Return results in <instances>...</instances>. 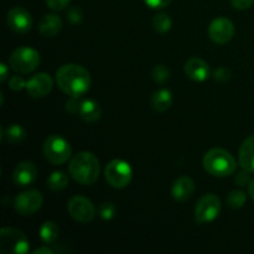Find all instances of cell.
I'll return each mask as SVG.
<instances>
[{
    "mask_svg": "<svg viewBox=\"0 0 254 254\" xmlns=\"http://www.w3.org/2000/svg\"><path fill=\"white\" fill-rule=\"evenodd\" d=\"M56 82L67 96L79 98L91 88V74L84 67L76 64H67L60 67L56 72Z\"/></svg>",
    "mask_w": 254,
    "mask_h": 254,
    "instance_id": "6da1fadb",
    "label": "cell"
},
{
    "mask_svg": "<svg viewBox=\"0 0 254 254\" xmlns=\"http://www.w3.org/2000/svg\"><path fill=\"white\" fill-rule=\"evenodd\" d=\"M72 179L82 185H92L97 181L99 175V161L93 153L81 151L72 156L68 166Z\"/></svg>",
    "mask_w": 254,
    "mask_h": 254,
    "instance_id": "7a4b0ae2",
    "label": "cell"
},
{
    "mask_svg": "<svg viewBox=\"0 0 254 254\" xmlns=\"http://www.w3.org/2000/svg\"><path fill=\"white\" fill-rule=\"evenodd\" d=\"M203 168L216 178L232 175L237 169V161L231 153L221 148L210 149L203 156Z\"/></svg>",
    "mask_w": 254,
    "mask_h": 254,
    "instance_id": "3957f363",
    "label": "cell"
},
{
    "mask_svg": "<svg viewBox=\"0 0 254 254\" xmlns=\"http://www.w3.org/2000/svg\"><path fill=\"white\" fill-rule=\"evenodd\" d=\"M44 155L54 165H62L69 160L72 148L62 135H50L44 144Z\"/></svg>",
    "mask_w": 254,
    "mask_h": 254,
    "instance_id": "277c9868",
    "label": "cell"
},
{
    "mask_svg": "<svg viewBox=\"0 0 254 254\" xmlns=\"http://www.w3.org/2000/svg\"><path fill=\"white\" fill-rule=\"evenodd\" d=\"M30 243L24 232L11 227H4L0 231V252L25 254L29 252Z\"/></svg>",
    "mask_w": 254,
    "mask_h": 254,
    "instance_id": "5b68a950",
    "label": "cell"
},
{
    "mask_svg": "<svg viewBox=\"0 0 254 254\" xmlns=\"http://www.w3.org/2000/svg\"><path fill=\"white\" fill-rule=\"evenodd\" d=\"M9 64L11 69H14L17 73H30V72L35 71L40 64V55L32 47H19L11 54Z\"/></svg>",
    "mask_w": 254,
    "mask_h": 254,
    "instance_id": "8992f818",
    "label": "cell"
},
{
    "mask_svg": "<svg viewBox=\"0 0 254 254\" xmlns=\"http://www.w3.org/2000/svg\"><path fill=\"white\" fill-rule=\"evenodd\" d=\"M106 180L112 188L124 189L130 184L133 170L127 161L122 159H114L109 161L104 170Z\"/></svg>",
    "mask_w": 254,
    "mask_h": 254,
    "instance_id": "52a82bcc",
    "label": "cell"
},
{
    "mask_svg": "<svg viewBox=\"0 0 254 254\" xmlns=\"http://www.w3.org/2000/svg\"><path fill=\"white\" fill-rule=\"evenodd\" d=\"M221 212V201L213 193H206L198 200L195 208L196 222L203 225L210 223L218 217Z\"/></svg>",
    "mask_w": 254,
    "mask_h": 254,
    "instance_id": "ba28073f",
    "label": "cell"
},
{
    "mask_svg": "<svg viewBox=\"0 0 254 254\" xmlns=\"http://www.w3.org/2000/svg\"><path fill=\"white\" fill-rule=\"evenodd\" d=\"M44 203L42 193L37 190H27L15 197V210L21 216H30L39 211Z\"/></svg>",
    "mask_w": 254,
    "mask_h": 254,
    "instance_id": "9c48e42d",
    "label": "cell"
},
{
    "mask_svg": "<svg viewBox=\"0 0 254 254\" xmlns=\"http://www.w3.org/2000/svg\"><path fill=\"white\" fill-rule=\"evenodd\" d=\"M68 212L72 218L81 223L91 222L96 215V210L89 198L84 196H73L68 201Z\"/></svg>",
    "mask_w": 254,
    "mask_h": 254,
    "instance_id": "30bf717a",
    "label": "cell"
},
{
    "mask_svg": "<svg viewBox=\"0 0 254 254\" xmlns=\"http://www.w3.org/2000/svg\"><path fill=\"white\" fill-rule=\"evenodd\" d=\"M208 35L215 44L225 45L232 40L235 35V25L227 17H216L208 26Z\"/></svg>",
    "mask_w": 254,
    "mask_h": 254,
    "instance_id": "8fae6325",
    "label": "cell"
},
{
    "mask_svg": "<svg viewBox=\"0 0 254 254\" xmlns=\"http://www.w3.org/2000/svg\"><path fill=\"white\" fill-rule=\"evenodd\" d=\"M6 22L12 31L17 34H26L32 26V19L30 12L21 6H15L9 10Z\"/></svg>",
    "mask_w": 254,
    "mask_h": 254,
    "instance_id": "7c38bea8",
    "label": "cell"
},
{
    "mask_svg": "<svg viewBox=\"0 0 254 254\" xmlns=\"http://www.w3.org/2000/svg\"><path fill=\"white\" fill-rule=\"evenodd\" d=\"M52 86L54 81L51 76L45 72H40L27 81L26 91L32 98H42L52 91Z\"/></svg>",
    "mask_w": 254,
    "mask_h": 254,
    "instance_id": "4fadbf2b",
    "label": "cell"
},
{
    "mask_svg": "<svg viewBox=\"0 0 254 254\" xmlns=\"http://www.w3.org/2000/svg\"><path fill=\"white\" fill-rule=\"evenodd\" d=\"M37 178V169L30 161H21L16 165L14 173H12V180L16 186L25 188L29 186L36 180Z\"/></svg>",
    "mask_w": 254,
    "mask_h": 254,
    "instance_id": "5bb4252c",
    "label": "cell"
},
{
    "mask_svg": "<svg viewBox=\"0 0 254 254\" xmlns=\"http://www.w3.org/2000/svg\"><path fill=\"white\" fill-rule=\"evenodd\" d=\"M193 191H195V183L189 176H181L171 186V195L179 202H185L191 198Z\"/></svg>",
    "mask_w": 254,
    "mask_h": 254,
    "instance_id": "9a60e30c",
    "label": "cell"
},
{
    "mask_svg": "<svg viewBox=\"0 0 254 254\" xmlns=\"http://www.w3.org/2000/svg\"><path fill=\"white\" fill-rule=\"evenodd\" d=\"M185 72L193 81L203 82L210 76V67L206 61L193 57L185 64Z\"/></svg>",
    "mask_w": 254,
    "mask_h": 254,
    "instance_id": "2e32d148",
    "label": "cell"
},
{
    "mask_svg": "<svg viewBox=\"0 0 254 254\" xmlns=\"http://www.w3.org/2000/svg\"><path fill=\"white\" fill-rule=\"evenodd\" d=\"M240 165L242 169L254 174V135L246 139L240 148Z\"/></svg>",
    "mask_w": 254,
    "mask_h": 254,
    "instance_id": "e0dca14e",
    "label": "cell"
},
{
    "mask_svg": "<svg viewBox=\"0 0 254 254\" xmlns=\"http://www.w3.org/2000/svg\"><path fill=\"white\" fill-rule=\"evenodd\" d=\"M62 20L56 14H46L39 22V31L45 37H54L61 31Z\"/></svg>",
    "mask_w": 254,
    "mask_h": 254,
    "instance_id": "ac0fdd59",
    "label": "cell"
},
{
    "mask_svg": "<svg viewBox=\"0 0 254 254\" xmlns=\"http://www.w3.org/2000/svg\"><path fill=\"white\" fill-rule=\"evenodd\" d=\"M78 114L83 121L93 123V122H97L101 118V106L96 101H93V99H84V101H81Z\"/></svg>",
    "mask_w": 254,
    "mask_h": 254,
    "instance_id": "d6986e66",
    "label": "cell"
},
{
    "mask_svg": "<svg viewBox=\"0 0 254 254\" xmlns=\"http://www.w3.org/2000/svg\"><path fill=\"white\" fill-rule=\"evenodd\" d=\"M173 104V93L169 89H159L151 97V106L156 112H166Z\"/></svg>",
    "mask_w": 254,
    "mask_h": 254,
    "instance_id": "ffe728a7",
    "label": "cell"
},
{
    "mask_svg": "<svg viewBox=\"0 0 254 254\" xmlns=\"http://www.w3.org/2000/svg\"><path fill=\"white\" fill-rule=\"evenodd\" d=\"M2 136H4V139L7 143L16 145V144L25 140V138H26V130L20 124H10V126H7L4 129Z\"/></svg>",
    "mask_w": 254,
    "mask_h": 254,
    "instance_id": "44dd1931",
    "label": "cell"
},
{
    "mask_svg": "<svg viewBox=\"0 0 254 254\" xmlns=\"http://www.w3.org/2000/svg\"><path fill=\"white\" fill-rule=\"evenodd\" d=\"M59 226L52 221H46L40 227V237H41L42 242L46 243V245L54 243L59 237Z\"/></svg>",
    "mask_w": 254,
    "mask_h": 254,
    "instance_id": "7402d4cb",
    "label": "cell"
},
{
    "mask_svg": "<svg viewBox=\"0 0 254 254\" xmlns=\"http://www.w3.org/2000/svg\"><path fill=\"white\" fill-rule=\"evenodd\" d=\"M68 185V176L64 171H54L47 178V186L52 191H62Z\"/></svg>",
    "mask_w": 254,
    "mask_h": 254,
    "instance_id": "603a6c76",
    "label": "cell"
},
{
    "mask_svg": "<svg viewBox=\"0 0 254 254\" xmlns=\"http://www.w3.org/2000/svg\"><path fill=\"white\" fill-rule=\"evenodd\" d=\"M171 25H173V21H171L170 16L168 14H165V12H159V14H156L154 16L153 26L160 34L168 32L171 29Z\"/></svg>",
    "mask_w": 254,
    "mask_h": 254,
    "instance_id": "cb8c5ba5",
    "label": "cell"
},
{
    "mask_svg": "<svg viewBox=\"0 0 254 254\" xmlns=\"http://www.w3.org/2000/svg\"><path fill=\"white\" fill-rule=\"evenodd\" d=\"M246 201H247V196H246V193L241 190L231 191L227 196V205L230 206L231 208L243 207Z\"/></svg>",
    "mask_w": 254,
    "mask_h": 254,
    "instance_id": "d4e9b609",
    "label": "cell"
},
{
    "mask_svg": "<svg viewBox=\"0 0 254 254\" xmlns=\"http://www.w3.org/2000/svg\"><path fill=\"white\" fill-rule=\"evenodd\" d=\"M151 74H153V79L156 83H165L170 77V71L165 64H156Z\"/></svg>",
    "mask_w": 254,
    "mask_h": 254,
    "instance_id": "484cf974",
    "label": "cell"
},
{
    "mask_svg": "<svg viewBox=\"0 0 254 254\" xmlns=\"http://www.w3.org/2000/svg\"><path fill=\"white\" fill-rule=\"evenodd\" d=\"M116 211H117V207L114 203L103 202L101 206H99L98 215H99V217L103 218V220L109 221L114 217V215H116Z\"/></svg>",
    "mask_w": 254,
    "mask_h": 254,
    "instance_id": "4316f807",
    "label": "cell"
},
{
    "mask_svg": "<svg viewBox=\"0 0 254 254\" xmlns=\"http://www.w3.org/2000/svg\"><path fill=\"white\" fill-rule=\"evenodd\" d=\"M67 19L72 22V24H81L83 21V12L79 7L73 6L67 11Z\"/></svg>",
    "mask_w": 254,
    "mask_h": 254,
    "instance_id": "83f0119b",
    "label": "cell"
},
{
    "mask_svg": "<svg viewBox=\"0 0 254 254\" xmlns=\"http://www.w3.org/2000/svg\"><path fill=\"white\" fill-rule=\"evenodd\" d=\"M27 81L22 76H12L9 81V87L12 91H21V89L26 88Z\"/></svg>",
    "mask_w": 254,
    "mask_h": 254,
    "instance_id": "f1b7e54d",
    "label": "cell"
},
{
    "mask_svg": "<svg viewBox=\"0 0 254 254\" xmlns=\"http://www.w3.org/2000/svg\"><path fill=\"white\" fill-rule=\"evenodd\" d=\"M71 0H46V4L50 9L55 10V11H60L68 6Z\"/></svg>",
    "mask_w": 254,
    "mask_h": 254,
    "instance_id": "f546056e",
    "label": "cell"
},
{
    "mask_svg": "<svg viewBox=\"0 0 254 254\" xmlns=\"http://www.w3.org/2000/svg\"><path fill=\"white\" fill-rule=\"evenodd\" d=\"M250 174H251L250 171H247L243 169V171H241V173H238L237 175H236V179H235L236 184H237L238 186H241V188L250 185V183H251Z\"/></svg>",
    "mask_w": 254,
    "mask_h": 254,
    "instance_id": "4dcf8cb0",
    "label": "cell"
},
{
    "mask_svg": "<svg viewBox=\"0 0 254 254\" xmlns=\"http://www.w3.org/2000/svg\"><path fill=\"white\" fill-rule=\"evenodd\" d=\"M144 1L153 9H164V7L169 6L173 0H144Z\"/></svg>",
    "mask_w": 254,
    "mask_h": 254,
    "instance_id": "1f68e13d",
    "label": "cell"
},
{
    "mask_svg": "<svg viewBox=\"0 0 254 254\" xmlns=\"http://www.w3.org/2000/svg\"><path fill=\"white\" fill-rule=\"evenodd\" d=\"M79 107H81V102L78 101V98H73V97H71V99L66 103L67 112L72 114H78Z\"/></svg>",
    "mask_w": 254,
    "mask_h": 254,
    "instance_id": "d6a6232c",
    "label": "cell"
},
{
    "mask_svg": "<svg viewBox=\"0 0 254 254\" xmlns=\"http://www.w3.org/2000/svg\"><path fill=\"white\" fill-rule=\"evenodd\" d=\"M254 0H231V4L235 9L246 10L253 5Z\"/></svg>",
    "mask_w": 254,
    "mask_h": 254,
    "instance_id": "836d02e7",
    "label": "cell"
},
{
    "mask_svg": "<svg viewBox=\"0 0 254 254\" xmlns=\"http://www.w3.org/2000/svg\"><path fill=\"white\" fill-rule=\"evenodd\" d=\"M213 77H215L216 81L225 82V81H228V79H230L231 72L228 71L227 68H218V69H216L215 73H213Z\"/></svg>",
    "mask_w": 254,
    "mask_h": 254,
    "instance_id": "e575fe53",
    "label": "cell"
},
{
    "mask_svg": "<svg viewBox=\"0 0 254 254\" xmlns=\"http://www.w3.org/2000/svg\"><path fill=\"white\" fill-rule=\"evenodd\" d=\"M7 66L5 64H0V81L5 82L7 78Z\"/></svg>",
    "mask_w": 254,
    "mask_h": 254,
    "instance_id": "d590c367",
    "label": "cell"
},
{
    "mask_svg": "<svg viewBox=\"0 0 254 254\" xmlns=\"http://www.w3.org/2000/svg\"><path fill=\"white\" fill-rule=\"evenodd\" d=\"M55 251L51 250L50 247H41L37 248L36 251H34V254H54Z\"/></svg>",
    "mask_w": 254,
    "mask_h": 254,
    "instance_id": "8d00e7d4",
    "label": "cell"
},
{
    "mask_svg": "<svg viewBox=\"0 0 254 254\" xmlns=\"http://www.w3.org/2000/svg\"><path fill=\"white\" fill-rule=\"evenodd\" d=\"M248 193H250L251 198L254 201V179L253 180H251L250 185H248Z\"/></svg>",
    "mask_w": 254,
    "mask_h": 254,
    "instance_id": "74e56055",
    "label": "cell"
}]
</instances>
